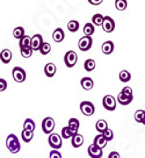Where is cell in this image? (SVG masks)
I'll return each instance as SVG.
<instances>
[{
    "mask_svg": "<svg viewBox=\"0 0 145 158\" xmlns=\"http://www.w3.org/2000/svg\"><path fill=\"white\" fill-rule=\"evenodd\" d=\"M51 51V45L50 43H48V42H44L43 45H42V48H41L40 52L42 55H48L49 52Z\"/></svg>",
    "mask_w": 145,
    "mask_h": 158,
    "instance_id": "cell-34",
    "label": "cell"
},
{
    "mask_svg": "<svg viewBox=\"0 0 145 158\" xmlns=\"http://www.w3.org/2000/svg\"><path fill=\"white\" fill-rule=\"evenodd\" d=\"M107 139L105 138V136L102 135V134H100V135H98V136H95L94 138V142H93V144H95L98 148L100 149H103L107 145Z\"/></svg>",
    "mask_w": 145,
    "mask_h": 158,
    "instance_id": "cell-16",
    "label": "cell"
},
{
    "mask_svg": "<svg viewBox=\"0 0 145 158\" xmlns=\"http://www.w3.org/2000/svg\"><path fill=\"white\" fill-rule=\"evenodd\" d=\"M67 29L70 30L71 33H75L79 30V22L75 21V20H71L67 23Z\"/></svg>",
    "mask_w": 145,
    "mask_h": 158,
    "instance_id": "cell-28",
    "label": "cell"
},
{
    "mask_svg": "<svg viewBox=\"0 0 145 158\" xmlns=\"http://www.w3.org/2000/svg\"><path fill=\"white\" fill-rule=\"evenodd\" d=\"M6 147L12 153H18L20 151L21 144L19 142V138L15 136L14 134H10L6 139Z\"/></svg>",
    "mask_w": 145,
    "mask_h": 158,
    "instance_id": "cell-1",
    "label": "cell"
},
{
    "mask_svg": "<svg viewBox=\"0 0 145 158\" xmlns=\"http://www.w3.org/2000/svg\"><path fill=\"white\" fill-rule=\"evenodd\" d=\"M87 152H88L91 158H101L102 155H103L102 149L98 148L95 144H91L90 147H88V149H87Z\"/></svg>",
    "mask_w": 145,
    "mask_h": 158,
    "instance_id": "cell-11",
    "label": "cell"
},
{
    "mask_svg": "<svg viewBox=\"0 0 145 158\" xmlns=\"http://www.w3.org/2000/svg\"><path fill=\"white\" fill-rule=\"evenodd\" d=\"M43 37H42V35L41 34H35L33 37H31V49L36 51V50H38L40 51L41 48H42V45H43Z\"/></svg>",
    "mask_w": 145,
    "mask_h": 158,
    "instance_id": "cell-9",
    "label": "cell"
},
{
    "mask_svg": "<svg viewBox=\"0 0 145 158\" xmlns=\"http://www.w3.org/2000/svg\"><path fill=\"white\" fill-rule=\"evenodd\" d=\"M93 44V40L91 36H83L78 42V48L81 51H88L92 48Z\"/></svg>",
    "mask_w": 145,
    "mask_h": 158,
    "instance_id": "cell-6",
    "label": "cell"
},
{
    "mask_svg": "<svg viewBox=\"0 0 145 158\" xmlns=\"http://www.w3.org/2000/svg\"><path fill=\"white\" fill-rule=\"evenodd\" d=\"M0 58H1V62L5 63V64H8L12 59V51L10 49H4L1 50V54H0Z\"/></svg>",
    "mask_w": 145,
    "mask_h": 158,
    "instance_id": "cell-18",
    "label": "cell"
},
{
    "mask_svg": "<svg viewBox=\"0 0 145 158\" xmlns=\"http://www.w3.org/2000/svg\"><path fill=\"white\" fill-rule=\"evenodd\" d=\"M127 6H128V2H127V0H116V1H115L116 10H124L125 8H127Z\"/></svg>",
    "mask_w": 145,
    "mask_h": 158,
    "instance_id": "cell-32",
    "label": "cell"
},
{
    "mask_svg": "<svg viewBox=\"0 0 145 158\" xmlns=\"http://www.w3.org/2000/svg\"><path fill=\"white\" fill-rule=\"evenodd\" d=\"M80 110L85 116H92L95 112V107L91 101H83L80 104Z\"/></svg>",
    "mask_w": 145,
    "mask_h": 158,
    "instance_id": "cell-7",
    "label": "cell"
},
{
    "mask_svg": "<svg viewBox=\"0 0 145 158\" xmlns=\"http://www.w3.org/2000/svg\"><path fill=\"white\" fill-rule=\"evenodd\" d=\"M52 39H54V41L57 42V43L63 42V40L65 39V33H64V30L62 29V28H57V29L54 31V34H52Z\"/></svg>",
    "mask_w": 145,
    "mask_h": 158,
    "instance_id": "cell-13",
    "label": "cell"
},
{
    "mask_svg": "<svg viewBox=\"0 0 145 158\" xmlns=\"http://www.w3.org/2000/svg\"><path fill=\"white\" fill-rule=\"evenodd\" d=\"M84 69H85V71H93V70L95 69V60L94 59H86L85 63H84Z\"/></svg>",
    "mask_w": 145,
    "mask_h": 158,
    "instance_id": "cell-27",
    "label": "cell"
},
{
    "mask_svg": "<svg viewBox=\"0 0 145 158\" xmlns=\"http://www.w3.org/2000/svg\"><path fill=\"white\" fill-rule=\"evenodd\" d=\"M120 80L122 81V83H128L129 80L131 79V74L129 71H127V70H122L120 72Z\"/></svg>",
    "mask_w": 145,
    "mask_h": 158,
    "instance_id": "cell-29",
    "label": "cell"
},
{
    "mask_svg": "<svg viewBox=\"0 0 145 158\" xmlns=\"http://www.w3.org/2000/svg\"><path fill=\"white\" fill-rule=\"evenodd\" d=\"M56 71H57V68H56V65L54 63H48V64L44 66V73L46 77H54L56 74Z\"/></svg>",
    "mask_w": 145,
    "mask_h": 158,
    "instance_id": "cell-14",
    "label": "cell"
},
{
    "mask_svg": "<svg viewBox=\"0 0 145 158\" xmlns=\"http://www.w3.org/2000/svg\"><path fill=\"white\" fill-rule=\"evenodd\" d=\"M88 2L92 4V5H100L102 2V0H88Z\"/></svg>",
    "mask_w": 145,
    "mask_h": 158,
    "instance_id": "cell-41",
    "label": "cell"
},
{
    "mask_svg": "<svg viewBox=\"0 0 145 158\" xmlns=\"http://www.w3.org/2000/svg\"><path fill=\"white\" fill-rule=\"evenodd\" d=\"M102 105H103V107H105L107 110L113 112V110H115V109H116V99L114 98L113 95L107 94V95H105V97H103Z\"/></svg>",
    "mask_w": 145,
    "mask_h": 158,
    "instance_id": "cell-5",
    "label": "cell"
},
{
    "mask_svg": "<svg viewBox=\"0 0 145 158\" xmlns=\"http://www.w3.org/2000/svg\"><path fill=\"white\" fill-rule=\"evenodd\" d=\"M19 45H20V49H25V48H31L30 45H31V37L29 36H27L26 35L23 39L20 40V42H19Z\"/></svg>",
    "mask_w": 145,
    "mask_h": 158,
    "instance_id": "cell-24",
    "label": "cell"
},
{
    "mask_svg": "<svg viewBox=\"0 0 145 158\" xmlns=\"http://www.w3.org/2000/svg\"><path fill=\"white\" fill-rule=\"evenodd\" d=\"M69 127H70V129L75 134H78L77 131H78V129H79V127H80L79 120H77L75 118H70V120H69Z\"/></svg>",
    "mask_w": 145,
    "mask_h": 158,
    "instance_id": "cell-22",
    "label": "cell"
},
{
    "mask_svg": "<svg viewBox=\"0 0 145 158\" xmlns=\"http://www.w3.org/2000/svg\"><path fill=\"white\" fill-rule=\"evenodd\" d=\"M33 137H34V131H29V130H26V129L22 130V133H21V138L23 139V142L28 143V142H30V141L33 139Z\"/></svg>",
    "mask_w": 145,
    "mask_h": 158,
    "instance_id": "cell-23",
    "label": "cell"
},
{
    "mask_svg": "<svg viewBox=\"0 0 145 158\" xmlns=\"http://www.w3.org/2000/svg\"><path fill=\"white\" fill-rule=\"evenodd\" d=\"M103 136H105V138L109 142V141H111L113 138H114V133H113V130L111 129H108V130H106L105 133L102 134Z\"/></svg>",
    "mask_w": 145,
    "mask_h": 158,
    "instance_id": "cell-36",
    "label": "cell"
},
{
    "mask_svg": "<svg viewBox=\"0 0 145 158\" xmlns=\"http://www.w3.org/2000/svg\"><path fill=\"white\" fill-rule=\"evenodd\" d=\"M101 50L105 55H110L113 51H114V43L111 41H107L105 42L102 47H101Z\"/></svg>",
    "mask_w": 145,
    "mask_h": 158,
    "instance_id": "cell-19",
    "label": "cell"
},
{
    "mask_svg": "<svg viewBox=\"0 0 145 158\" xmlns=\"http://www.w3.org/2000/svg\"><path fill=\"white\" fill-rule=\"evenodd\" d=\"M49 158H62V155L58 150H51L50 152V157Z\"/></svg>",
    "mask_w": 145,
    "mask_h": 158,
    "instance_id": "cell-38",
    "label": "cell"
},
{
    "mask_svg": "<svg viewBox=\"0 0 145 158\" xmlns=\"http://www.w3.org/2000/svg\"><path fill=\"white\" fill-rule=\"evenodd\" d=\"M121 93H123L124 95H128V97H132V89L129 87V86H125L124 89H122Z\"/></svg>",
    "mask_w": 145,
    "mask_h": 158,
    "instance_id": "cell-37",
    "label": "cell"
},
{
    "mask_svg": "<svg viewBox=\"0 0 145 158\" xmlns=\"http://www.w3.org/2000/svg\"><path fill=\"white\" fill-rule=\"evenodd\" d=\"M80 85H81V87L85 91H91V89H93V86H94V81L90 77H84L80 80Z\"/></svg>",
    "mask_w": 145,
    "mask_h": 158,
    "instance_id": "cell-12",
    "label": "cell"
},
{
    "mask_svg": "<svg viewBox=\"0 0 145 158\" xmlns=\"http://www.w3.org/2000/svg\"><path fill=\"white\" fill-rule=\"evenodd\" d=\"M77 60H78V55L73 50H69L64 56V63L67 68H73L77 64Z\"/></svg>",
    "mask_w": 145,
    "mask_h": 158,
    "instance_id": "cell-3",
    "label": "cell"
},
{
    "mask_svg": "<svg viewBox=\"0 0 145 158\" xmlns=\"http://www.w3.org/2000/svg\"><path fill=\"white\" fill-rule=\"evenodd\" d=\"M54 129H55V120L50 118V116L43 118V121H42V130H43V133L51 135Z\"/></svg>",
    "mask_w": 145,
    "mask_h": 158,
    "instance_id": "cell-4",
    "label": "cell"
},
{
    "mask_svg": "<svg viewBox=\"0 0 145 158\" xmlns=\"http://www.w3.org/2000/svg\"><path fill=\"white\" fill-rule=\"evenodd\" d=\"M13 36H14L15 39H18V40L23 39V37L26 36L23 27H16V28H15V29L13 30Z\"/></svg>",
    "mask_w": 145,
    "mask_h": 158,
    "instance_id": "cell-26",
    "label": "cell"
},
{
    "mask_svg": "<svg viewBox=\"0 0 145 158\" xmlns=\"http://www.w3.org/2000/svg\"><path fill=\"white\" fill-rule=\"evenodd\" d=\"M142 123L145 126V113H144V116H143V121H142Z\"/></svg>",
    "mask_w": 145,
    "mask_h": 158,
    "instance_id": "cell-42",
    "label": "cell"
},
{
    "mask_svg": "<svg viewBox=\"0 0 145 158\" xmlns=\"http://www.w3.org/2000/svg\"><path fill=\"white\" fill-rule=\"evenodd\" d=\"M6 89H7V83H6V80L2 78H0V91L4 92Z\"/></svg>",
    "mask_w": 145,
    "mask_h": 158,
    "instance_id": "cell-39",
    "label": "cell"
},
{
    "mask_svg": "<svg viewBox=\"0 0 145 158\" xmlns=\"http://www.w3.org/2000/svg\"><path fill=\"white\" fill-rule=\"evenodd\" d=\"M132 99H134V97H128V95H124L123 93H120L117 95V101H119V104L122 105V106L129 105L131 101H132Z\"/></svg>",
    "mask_w": 145,
    "mask_h": 158,
    "instance_id": "cell-20",
    "label": "cell"
},
{
    "mask_svg": "<svg viewBox=\"0 0 145 158\" xmlns=\"http://www.w3.org/2000/svg\"><path fill=\"white\" fill-rule=\"evenodd\" d=\"M102 29L105 30L106 33H113L115 29V21L113 20V18L110 16H105V21L102 25Z\"/></svg>",
    "mask_w": 145,
    "mask_h": 158,
    "instance_id": "cell-10",
    "label": "cell"
},
{
    "mask_svg": "<svg viewBox=\"0 0 145 158\" xmlns=\"http://www.w3.org/2000/svg\"><path fill=\"white\" fill-rule=\"evenodd\" d=\"M144 113H145V110H143V109H138V110H136L135 115H134L135 121L142 123V121H143V116H144Z\"/></svg>",
    "mask_w": 145,
    "mask_h": 158,
    "instance_id": "cell-33",
    "label": "cell"
},
{
    "mask_svg": "<svg viewBox=\"0 0 145 158\" xmlns=\"http://www.w3.org/2000/svg\"><path fill=\"white\" fill-rule=\"evenodd\" d=\"M20 51H21V56H22V57L29 58L30 56L33 55V51H34V50L31 49V48H25V49H20Z\"/></svg>",
    "mask_w": 145,
    "mask_h": 158,
    "instance_id": "cell-35",
    "label": "cell"
},
{
    "mask_svg": "<svg viewBox=\"0 0 145 158\" xmlns=\"http://www.w3.org/2000/svg\"><path fill=\"white\" fill-rule=\"evenodd\" d=\"M71 144L73 148H79L84 144V136L80 135V134H75V136L71 139Z\"/></svg>",
    "mask_w": 145,
    "mask_h": 158,
    "instance_id": "cell-15",
    "label": "cell"
},
{
    "mask_svg": "<svg viewBox=\"0 0 145 158\" xmlns=\"http://www.w3.org/2000/svg\"><path fill=\"white\" fill-rule=\"evenodd\" d=\"M108 158H121V156L117 151H111V152L108 155Z\"/></svg>",
    "mask_w": 145,
    "mask_h": 158,
    "instance_id": "cell-40",
    "label": "cell"
},
{
    "mask_svg": "<svg viewBox=\"0 0 145 158\" xmlns=\"http://www.w3.org/2000/svg\"><path fill=\"white\" fill-rule=\"evenodd\" d=\"M12 76L16 83H23L26 80V71L20 66H15L12 71Z\"/></svg>",
    "mask_w": 145,
    "mask_h": 158,
    "instance_id": "cell-8",
    "label": "cell"
},
{
    "mask_svg": "<svg viewBox=\"0 0 145 158\" xmlns=\"http://www.w3.org/2000/svg\"><path fill=\"white\" fill-rule=\"evenodd\" d=\"M103 21H105V16L100 13H96V14L93 15V18H92V23L94 26H101L103 25Z\"/></svg>",
    "mask_w": 145,
    "mask_h": 158,
    "instance_id": "cell-21",
    "label": "cell"
},
{
    "mask_svg": "<svg viewBox=\"0 0 145 158\" xmlns=\"http://www.w3.org/2000/svg\"><path fill=\"white\" fill-rule=\"evenodd\" d=\"M95 128H96V130L99 131L100 134H103L106 131V130H108V123H107V121L106 120H98L96 121V123H95Z\"/></svg>",
    "mask_w": 145,
    "mask_h": 158,
    "instance_id": "cell-17",
    "label": "cell"
},
{
    "mask_svg": "<svg viewBox=\"0 0 145 158\" xmlns=\"http://www.w3.org/2000/svg\"><path fill=\"white\" fill-rule=\"evenodd\" d=\"M48 142H49V145H50L54 150H58V149H60V148H62V145H63L62 136H60L59 134L52 133L51 135H49Z\"/></svg>",
    "mask_w": 145,
    "mask_h": 158,
    "instance_id": "cell-2",
    "label": "cell"
},
{
    "mask_svg": "<svg viewBox=\"0 0 145 158\" xmlns=\"http://www.w3.org/2000/svg\"><path fill=\"white\" fill-rule=\"evenodd\" d=\"M94 25L93 23H86L84 26V34L85 36H92L94 34Z\"/></svg>",
    "mask_w": 145,
    "mask_h": 158,
    "instance_id": "cell-31",
    "label": "cell"
},
{
    "mask_svg": "<svg viewBox=\"0 0 145 158\" xmlns=\"http://www.w3.org/2000/svg\"><path fill=\"white\" fill-rule=\"evenodd\" d=\"M75 135V134L71 130L69 126H66V127H64V128L62 129V134H60V136H62L63 138H66V139H67V138H70V137L72 138Z\"/></svg>",
    "mask_w": 145,
    "mask_h": 158,
    "instance_id": "cell-25",
    "label": "cell"
},
{
    "mask_svg": "<svg viewBox=\"0 0 145 158\" xmlns=\"http://www.w3.org/2000/svg\"><path fill=\"white\" fill-rule=\"evenodd\" d=\"M36 128L35 122L31 120V118H27L25 121V124H23V129L26 130H29V131H34Z\"/></svg>",
    "mask_w": 145,
    "mask_h": 158,
    "instance_id": "cell-30",
    "label": "cell"
}]
</instances>
